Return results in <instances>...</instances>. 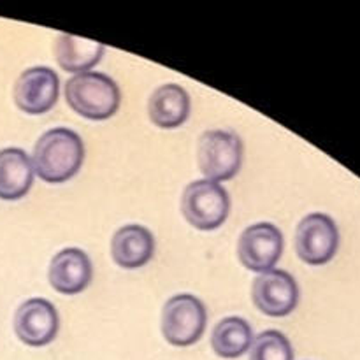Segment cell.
<instances>
[{
    "label": "cell",
    "instance_id": "12",
    "mask_svg": "<svg viewBox=\"0 0 360 360\" xmlns=\"http://www.w3.org/2000/svg\"><path fill=\"white\" fill-rule=\"evenodd\" d=\"M153 253L155 238L143 225H123L112 236L111 255L123 269H137L146 266Z\"/></svg>",
    "mask_w": 360,
    "mask_h": 360
},
{
    "label": "cell",
    "instance_id": "13",
    "mask_svg": "<svg viewBox=\"0 0 360 360\" xmlns=\"http://www.w3.org/2000/svg\"><path fill=\"white\" fill-rule=\"evenodd\" d=\"M148 115L160 129H178L188 120L190 97L179 84H162L148 101Z\"/></svg>",
    "mask_w": 360,
    "mask_h": 360
},
{
    "label": "cell",
    "instance_id": "16",
    "mask_svg": "<svg viewBox=\"0 0 360 360\" xmlns=\"http://www.w3.org/2000/svg\"><path fill=\"white\" fill-rule=\"evenodd\" d=\"M253 343V330L245 319L227 316L214 326L211 334V347L221 359H238L250 350Z\"/></svg>",
    "mask_w": 360,
    "mask_h": 360
},
{
    "label": "cell",
    "instance_id": "10",
    "mask_svg": "<svg viewBox=\"0 0 360 360\" xmlns=\"http://www.w3.org/2000/svg\"><path fill=\"white\" fill-rule=\"evenodd\" d=\"M14 330L28 347H46L58 333V313L46 299H28L14 315Z\"/></svg>",
    "mask_w": 360,
    "mask_h": 360
},
{
    "label": "cell",
    "instance_id": "2",
    "mask_svg": "<svg viewBox=\"0 0 360 360\" xmlns=\"http://www.w3.org/2000/svg\"><path fill=\"white\" fill-rule=\"evenodd\" d=\"M65 101L77 115L88 120H108L118 111L122 94L108 74H76L65 84Z\"/></svg>",
    "mask_w": 360,
    "mask_h": 360
},
{
    "label": "cell",
    "instance_id": "15",
    "mask_svg": "<svg viewBox=\"0 0 360 360\" xmlns=\"http://www.w3.org/2000/svg\"><path fill=\"white\" fill-rule=\"evenodd\" d=\"M56 62L67 72L83 74L101 62L104 46L88 39L62 34L55 46Z\"/></svg>",
    "mask_w": 360,
    "mask_h": 360
},
{
    "label": "cell",
    "instance_id": "17",
    "mask_svg": "<svg viewBox=\"0 0 360 360\" xmlns=\"http://www.w3.org/2000/svg\"><path fill=\"white\" fill-rule=\"evenodd\" d=\"M250 360H294V350L280 330H264L253 338L250 347Z\"/></svg>",
    "mask_w": 360,
    "mask_h": 360
},
{
    "label": "cell",
    "instance_id": "9",
    "mask_svg": "<svg viewBox=\"0 0 360 360\" xmlns=\"http://www.w3.org/2000/svg\"><path fill=\"white\" fill-rule=\"evenodd\" d=\"M60 81L49 67L23 70L14 84V102L27 115H42L56 104Z\"/></svg>",
    "mask_w": 360,
    "mask_h": 360
},
{
    "label": "cell",
    "instance_id": "6",
    "mask_svg": "<svg viewBox=\"0 0 360 360\" xmlns=\"http://www.w3.org/2000/svg\"><path fill=\"white\" fill-rule=\"evenodd\" d=\"M340 246L336 221L323 213H311L301 220L295 232V250L302 262L323 266L334 259Z\"/></svg>",
    "mask_w": 360,
    "mask_h": 360
},
{
    "label": "cell",
    "instance_id": "7",
    "mask_svg": "<svg viewBox=\"0 0 360 360\" xmlns=\"http://www.w3.org/2000/svg\"><path fill=\"white\" fill-rule=\"evenodd\" d=\"M283 252V236L280 229L267 221L253 224L239 238L238 253L243 266L255 273H267L280 260Z\"/></svg>",
    "mask_w": 360,
    "mask_h": 360
},
{
    "label": "cell",
    "instance_id": "4",
    "mask_svg": "<svg viewBox=\"0 0 360 360\" xmlns=\"http://www.w3.org/2000/svg\"><path fill=\"white\" fill-rule=\"evenodd\" d=\"M181 210L190 225L199 231H214L227 220L231 199L220 183L197 179L183 192Z\"/></svg>",
    "mask_w": 360,
    "mask_h": 360
},
{
    "label": "cell",
    "instance_id": "14",
    "mask_svg": "<svg viewBox=\"0 0 360 360\" xmlns=\"http://www.w3.org/2000/svg\"><path fill=\"white\" fill-rule=\"evenodd\" d=\"M34 183L32 160L20 148L0 150V199L18 200L28 193Z\"/></svg>",
    "mask_w": 360,
    "mask_h": 360
},
{
    "label": "cell",
    "instance_id": "3",
    "mask_svg": "<svg viewBox=\"0 0 360 360\" xmlns=\"http://www.w3.org/2000/svg\"><path fill=\"white\" fill-rule=\"evenodd\" d=\"M199 169L207 181H227L241 169L243 143L229 130H207L197 148Z\"/></svg>",
    "mask_w": 360,
    "mask_h": 360
},
{
    "label": "cell",
    "instance_id": "1",
    "mask_svg": "<svg viewBox=\"0 0 360 360\" xmlns=\"http://www.w3.org/2000/svg\"><path fill=\"white\" fill-rule=\"evenodd\" d=\"M84 160V144L74 130L51 129L34 146L32 167L46 183H63L77 174Z\"/></svg>",
    "mask_w": 360,
    "mask_h": 360
},
{
    "label": "cell",
    "instance_id": "11",
    "mask_svg": "<svg viewBox=\"0 0 360 360\" xmlns=\"http://www.w3.org/2000/svg\"><path fill=\"white\" fill-rule=\"evenodd\" d=\"M91 274L94 267L90 257L79 248H65L56 253L48 271L51 287L63 295L83 292L90 285Z\"/></svg>",
    "mask_w": 360,
    "mask_h": 360
},
{
    "label": "cell",
    "instance_id": "5",
    "mask_svg": "<svg viewBox=\"0 0 360 360\" xmlns=\"http://www.w3.org/2000/svg\"><path fill=\"white\" fill-rule=\"evenodd\" d=\"M207 311L202 301L192 294L169 299L162 309V334L174 347H190L204 334Z\"/></svg>",
    "mask_w": 360,
    "mask_h": 360
},
{
    "label": "cell",
    "instance_id": "8",
    "mask_svg": "<svg viewBox=\"0 0 360 360\" xmlns=\"http://www.w3.org/2000/svg\"><path fill=\"white\" fill-rule=\"evenodd\" d=\"M252 297L264 315L287 316L297 306L299 287L287 271L271 269L255 278Z\"/></svg>",
    "mask_w": 360,
    "mask_h": 360
}]
</instances>
